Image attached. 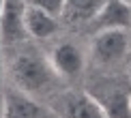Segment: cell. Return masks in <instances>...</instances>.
Instances as JSON below:
<instances>
[{"mask_svg": "<svg viewBox=\"0 0 131 118\" xmlns=\"http://www.w3.org/2000/svg\"><path fill=\"white\" fill-rule=\"evenodd\" d=\"M56 114L60 118H110L99 101L88 92L69 90L56 101Z\"/></svg>", "mask_w": 131, "mask_h": 118, "instance_id": "cell-3", "label": "cell"}, {"mask_svg": "<svg viewBox=\"0 0 131 118\" xmlns=\"http://www.w3.org/2000/svg\"><path fill=\"white\" fill-rule=\"evenodd\" d=\"M129 52V34L127 30H99L95 32L90 43L92 60L101 67H114Z\"/></svg>", "mask_w": 131, "mask_h": 118, "instance_id": "cell-2", "label": "cell"}, {"mask_svg": "<svg viewBox=\"0 0 131 118\" xmlns=\"http://www.w3.org/2000/svg\"><path fill=\"white\" fill-rule=\"evenodd\" d=\"M0 118H4V97L0 95Z\"/></svg>", "mask_w": 131, "mask_h": 118, "instance_id": "cell-12", "label": "cell"}, {"mask_svg": "<svg viewBox=\"0 0 131 118\" xmlns=\"http://www.w3.org/2000/svg\"><path fill=\"white\" fill-rule=\"evenodd\" d=\"M4 2H7V0H0V13H2V7H4Z\"/></svg>", "mask_w": 131, "mask_h": 118, "instance_id": "cell-13", "label": "cell"}, {"mask_svg": "<svg viewBox=\"0 0 131 118\" xmlns=\"http://www.w3.org/2000/svg\"><path fill=\"white\" fill-rule=\"evenodd\" d=\"M9 77L17 90L37 97L52 88L54 79H56V71L52 69L47 58L35 52H21L9 64Z\"/></svg>", "mask_w": 131, "mask_h": 118, "instance_id": "cell-1", "label": "cell"}, {"mask_svg": "<svg viewBox=\"0 0 131 118\" xmlns=\"http://www.w3.org/2000/svg\"><path fill=\"white\" fill-rule=\"evenodd\" d=\"M26 37L24 26V0H7L0 13V41L2 45H15Z\"/></svg>", "mask_w": 131, "mask_h": 118, "instance_id": "cell-7", "label": "cell"}, {"mask_svg": "<svg viewBox=\"0 0 131 118\" xmlns=\"http://www.w3.org/2000/svg\"><path fill=\"white\" fill-rule=\"evenodd\" d=\"M90 24L95 26V32L131 30V2L129 0H105V4Z\"/></svg>", "mask_w": 131, "mask_h": 118, "instance_id": "cell-5", "label": "cell"}, {"mask_svg": "<svg viewBox=\"0 0 131 118\" xmlns=\"http://www.w3.org/2000/svg\"><path fill=\"white\" fill-rule=\"evenodd\" d=\"M30 7H37L45 13L54 15V17H60V15L67 11V0H24Z\"/></svg>", "mask_w": 131, "mask_h": 118, "instance_id": "cell-10", "label": "cell"}, {"mask_svg": "<svg viewBox=\"0 0 131 118\" xmlns=\"http://www.w3.org/2000/svg\"><path fill=\"white\" fill-rule=\"evenodd\" d=\"M2 75H4V67H2V54H0V90H2Z\"/></svg>", "mask_w": 131, "mask_h": 118, "instance_id": "cell-11", "label": "cell"}, {"mask_svg": "<svg viewBox=\"0 0 131 118\" xmlns=\"http://www.w3.org/2000/svg\"><path fill=\"white\" fill-rule=\"evenodd\" d=\"M24 26H26V34L35 37V39H52L58 32V17L45 13V11L30 7L24 2Z\"/></svg>", "mask_w": 131, "mask_h": 118, "instance_id": "cell-8", "label": "cell"}, {"mask_svg": "<svg viewBox=\"0 0 131 118\" xmlns=\"http://www.w3.org/2000/svg\"><path fill=\"white\" fill-rule=\"evenodd\" d=\"M4 97V118H50V110L39 99L13 88L7 90Z\"/></svg>", "mask_w": 131, "mask_h": 118, "instance_id": "cell-6", "label": "cell"}, {"mask_svg": "<svg viewBox=\"0 0 131 118\" xmlns=\"http://www.w3.org/2000/svg\"><path fill=\"white\" fill-rule=\"evenodd\" d=\"M47 60H50L52 69L56 71L58 77H64V79L80 77L82 71H84V64H86L84 52H82L75 43H71V41L58 43V45L50 52Z\"/></svg>", "mask_w": 131, "mask_h": 118, "instance_id": "cell-4", "label": "cell"}, {"mask_svg": "<svg viewBox=\"0 0 131 118\" xmlns=\"http://www.w3.org/2000/svg\"><path fill=\"white\" fill-rule=\"evenodd\" d=\"M105 4V0H67V11L71 19L78 21H92L97 13Z\"/></svg>", "mask_w": 131, "mask_h": 118, "instance_id": "cell-9", "label": "cell"}, {"mask_svg": "<svg viewBox=\"0 0 131 118\" xmlns=\"http://www.w3.org/2000/svg\"><path fill=\"white\" fill-rule=\"evenodd\" d=\"M129 2H131V0H129Z\"/></svg>", "mask_w": 131, "mask_h": 118, "instance_id": "cell-14", "label": "cell"}]
</instances>
